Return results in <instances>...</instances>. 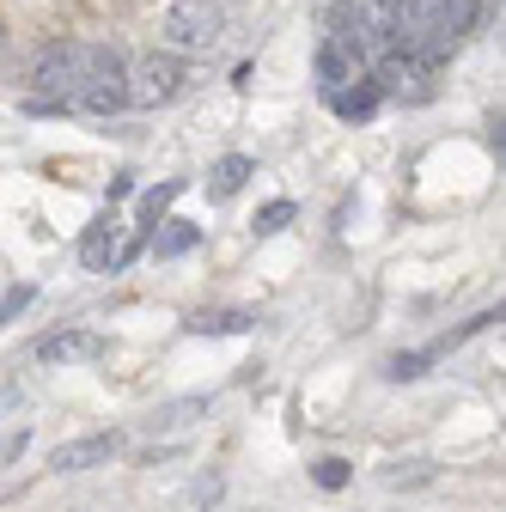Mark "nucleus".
<instances>
[{
	"instance_id": "1",
	"label": "nucleus",
	"mask_w": 506,
	"mask_h": 512,
	"mask_svg": "<svg viewBox=\"0 0 506 512\" xmlns=\"http://www.w3.org/2000/svg\"><path fill=\"white\" fill-rule=\"evenodd\" d=\"M226 31V13L214 7V0H177V7L165 13V43L177 55H208Z\"/></svg>"
},
{
	"instance_id": "8",
	"label": "nucleus",
	"mask_w": 506,
	"mask_h": 512,
	"mask_svg": "<svg viewBox=\"0 0 506 512\" xmlns=\"http://www.w3.org/2000/svg\"><path fill=\"white\" fill-rule=\"evenodd\" d=\"M257 177V159H244V153H226V159H214V171H208V196L214 202H232L238 189Z\"/></svg>"
},
{
	"instance_id": "12",
	"label": "nucleus",
	"mask_w": 506,
	"mask_h": 512,
	"mask_svg": "<svg viewBox=\"0 0 506 512\" xmlns=\"http://www.w3.org/2000/svg\"><path fill=\"white\" fill-rule=\"evenodd\" d=\"M177 196H183V183H177V177H171V183H159V189H147V196H141V226H153Z\"/></svg>"
},
{
	"instance_id": "7",
	"label": "nucleus",
	"mask_w": 506,
	"mask_h": 512,
	"mask_svg": "<svg viewBox=\"0 0 506 512\" xmlns=\"http://www.w3.org/2000/svg\"><path fill=\"white\" fill-rule=\"evenodd\" d=\"M385 98H391V92H385V80L372 74V80H354V86H342V92L330 98V110H336L342 122H366V116H372L378 104H385Z\"/></svg>"
},
{
	"instance_id": "13",
	"label": "nucleus",
	"mask_w": 506,
	"mask_h": 512,
	"mask_svg": "<svg viewBox=\"0 0 506 512\" xmlns=\"http://www.w3.org/2000/svg\"><path fill=\"white\" fill-rule=\"evenodd\" d=\"M348 476H354V464H342V458H318V464H311V482H318L324 494L348 488Z\"/></svg>"
},
{
	"instance_id": "2",
	"label": "nucleus",
	"mask_w": 506,
	"mask_h": 512,
	"mask_svg": "<svg viewBox=\"0 0 506 512\" xmlns=\"http://www.w3.org/2000/svg\"><path fill=\"white\" fill-rule=\"evenodd\" d=\"M43 366H86V360H104V336L98 330H86V324H68V330H49V336H37V348H31Z\"/></svg>"
},
{
	"instance_id": "15",
	"label": "nucleus",
	"mask_w": 506,
	"mask_h": 512,
	"mask_svg": "<svg viewBox=\"0 0 506 512\" xmlns=\"http://www.w3.org/2000/svg\"><path fill=\"white\" fill-rule=\"evenodd\" d=\"M385 482L391 488H421V482H433V464H391Z\"/></svg>"
},
{
	"instance_id": "18",
	"label": "nucleus",
	"mask_w": 506,
	"mask_h": 512,
	"mask_svg": "<svg viewBox=\"0 0 506 512\" xmlns=\"http://www.w3.org/2000/svg\"><path fill=\"white\" fill-rule=\"evenodd\" d=\"M31 293H37V287H25V281H19V287H7V299H0V317H7V324H13V317H19V311L31 305Z\"/></svg>"
},
{
	"instance_id": "17",
	"label": "nucleus",
	"mask_w": 506,
	"mask_h": 512,
	"mask_svg": "<svg viewBox=\"0 0 506 512\" xmlns=\"http://www.w3.org/2000/svg\"><path fill=\"white\" fill-rule=\"evenodd\" d=\"M220 488H226V476H214V470H208V476H196V488H189V506H214V500H220Z\"/></svg>"
},
{
	"instance_id": "6",
	"label": "nucleus",
	"mask_w": 506,
	"mask_h": 512,
	"mask_svg": "<svg viewBox=\"0 0 506 512\" xmlns=\"http://www.w3.org/2000/svg\"><path fill=\"white\" fill-rule=\"evenodd\" d=\"M183 330H189V336H244V330H257V311H244V305H214V311L183 317Z\"/></svg>"
},
{
	"instance_id": "3",
	"label": "nucleus",
	"mask_w": 506,
	"mask_h": 512,
	"mask_svg": "<svg viewBox=\"0 0 506 512\" xmlns=\"http://www.w3.org/2000/svg\"><path fill=\"white\" fill-rule=\"evenodd\" d=\"M183 61H177V49L171 55H147L141 68H135V104L141 110H159V104H171L177 92H183Z\"/></svg>"
},
{
	"instance_id": "9",
	"label": "nucleus",
	"mask_w": 506,
	"mask_h": 512,
	"mask_svg": "<svg viewBox=\"0 0 506 512\" xmlns=\"http://www.w3.org/2000/svg\"><path fill=\"white\" fill-rule=\"evenodd\" d=\"M196 415H208V397H183V403H165V409H153L147 415V433L159 439V433H183Z\"/></svg>"
},
{
	"instance_id": "19",
	"label": "nucleus",
	"mask_w": 506,
	"mask_h": 512,
	"mask_svg": "<svg viewBox=\"0 0 506 512\" xmlns=\"http://www.w3.org/2000/svg\"><path fill=\"white\" fill-rule=\"evenodd\" d=\"M488 128H494V159H500V171H506V116H500V122H488Z\"/></svg>"
},
{
	"instance_id": "14",
	"label": "nucleus",
	"mask_w": 506,
	"mask_h": 512,
	"mask_svg": "<svg viewBox=\"0 0 506 512\" xmlns=\"http://www.w3.org/2000/svg\"><path fill=\"white\" fill-rule=\"evenodd\" d=\"M293 214H299L293 202H269V208H257V220H250V226H257V232L269 238V232H281V226H293Z\"/></svg>"
},
{
	"instance_id": "11",
	"label": "nucleus",
	"mask_w": 506,
	"mask_h": 512,
	"mask_svg": "<svg viewBox=\"0 0 506 512\" xmlns=\"http://www.w3.org/2000/svg\"><path fill=\"white\" fill-rule=\"evenodd\" d=\"M427 366H433V354H427V348H409V354H391V360L378 366V372H385L391 384H409V378H421Z\"/></svg>"
},
{
	"instance_id": "4",
	"label": "nucleus",
	"mask_w": 506,
	"mask_h": 512,
	"mask_svg": "<svg viewBox=\"0 0 506 512\" xmlns=\"http://www.w3.org/2000/svg\"><path fill=\"white\" fill-rule=\"evenodd\" d=\"M122 452V433H86V439H68V445H55L49 452V470L61 476H80V470H98Z\"/></svg>"
},
{
	"instance_id": "10",
	"label": "nucleus",
	"mask_w": 506,
	"mask_h": 512,
	"mask_svg": "<svg viewBox=\"0 0 506 512\" xmlns=\"http://www.w3.org/2000/svg\"><path fill=\"white\" fill-rule=\"evenodd\" d=\"M196 244H202V226H189V220H165V232H153V256H159V263L189 256Z\"/></svg>"
},
{
	"instance_id": "20",
	"label": "nucleus",
	"mask_w": 506,
	"mask_h": 512,
	"mask_svg": "<svg viewBox=\"0 0 506 512\" xmlns=\"http://www.w3.org/2000/svg\"><path fill=\"white\" fill-rule=\"evenodd\" d=\"M0 458H7V470H13V464L25 458V433H13V439H7V452H0Z\"/></svg>"
},
{
	"instance_id": "16",
	"label": "nucleus",
	"mask_w": 506,
	"mask_h": 512,
	"mask_svg": "<svg viewBox=\"0 0 506 512\" xmlns=\"http://www.w3.org/2000/svg\"><path fill=\"white\" fill-rule=\"evenodd\" d=\"M147 250V226H129V238H122V250H116V263H110V275H122V269H129L135 263V256Z\"/></svg>"
},
{
	"instance_id": "5",
	"label": "nucleus",
	"mask_w": 506,
	"mask_h": 512,
	"mask_svg": "<svg viewBox=\"0 0 506 512\" xmlns=\"http://www.w3.org/2000/svg\"><path fill=\"white\" fill-rule=\"evenodd\" d=\"M122 238H129V226L116 220V208L98 214V220L86 226V238H80V263H86V269H110V263H116V250H122Z\"/></svg>"
}]
</instances>
